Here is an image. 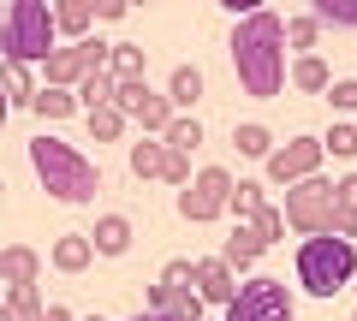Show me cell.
Masks as SVG:
<instances>
[{"label":"cell","mask_w":357,"mask_h":321,"mask_svg":"<svg viewBox=\"0 0 357 321\" xmlns=\"http://www.w3.org/2000/svg\"><path fill=\"white\" fill-rule=\"evenodd\" d=\"M48 72V90H77L89 77V60H84V42H66V48H54V60L42 65Z\"/></svg>","instance_id":"9c48e42d"},{"label":"cell","mask_w":357,"mask_h":321,"mask_svg":"<svg viewBox=\"0 0 357 321\" xmlns=\"http://www.w3.org/2000/svg\"><path fill=\"white\" fill-rule=\"evenodd\" d=\"M114 84H143V48L137 42H114Z\"/></svg>","instance_id":"603a6c76"},{"label":"cell","mask_w":357,"mask_h":321,"mask_svg":"<svg viewBox=\"0 0 357 321\" xmlns=\"http://www.w3.org/2000/svg\"><path fill=\"white\" fill-rule=\"evenodd\" d=\"M351 321H357V315H351Z\"/></svg>","instance_id":"f35d334b"},{"label":"cell","mask_w":357,"mask_h":321,"mask_svg":"<svg viewBox=\"0 0 357 321\" xmlns=\"http://www.w3.org/2000/svg\"><path fill=\"white\" fill-rule=\"evenodd\" d=\"M167 95H173V107H197L203 102V72H197V65H178V72L167 77Z\"/></svg>","instance_id":"ffe728a7"},{"label":"cell","mask_w":357,"mask_h":321,"mask_svg":"<svg viewBox=\"0 0 357 321\" xmlns=\"http://www.w3.org/2000/svg\"><path fill=\"white\" fill-rule=\"evenodd\" d=\"M292 292L280 280H244L238 297L227 304V321H292Z\"/></svg>","instance_id":"52a82bcc"},{"label":"cell","mask_w":357,"mask_h":321,"mask_svg":"<svg viewBox=\"0 0 357 321\" xmlns=\"http://www.w3.org/2000/svg\"><path fill=\"white\" fill-rule=\"evenodd\" d=\"M197 292H203V304H220L227 309L232 297H238V280H232V268L220 256H203L197 262Z\"/></svg>","instance_id":"30bf717a"},{"label":"cell","mask_w":357,"mask_h":321,"mask_svg":"<svg viewBox=\"0 0 357 321\" xmlns=\"http://www.w3.org/2000/svg\"><path fill=\"white\" fill-rule=\"evenodd\" d=\"M167 167H173V149H167L161 137L131 143V173H137V179H167Z\"/></svg>","instance_id":"8fae6325"},{"label":"cell","mask_w":357,"mask_h":321,"mask_svg":"<svg viewBox=\"0 0 357 321\" xmlns=\"http://www.w3.org/2000/svg\"><path fill=\"white\" fill-rule=\"evenodd\" d=\"M250 226H256V232H262L268 244H274V238H280V232H286V208H262V214H256V220H250Z\"/></svg>","instance_id":"d6a6232c"},{"label":"cell","mask_w":357,"mask_h":321,"mask_svg":"<svg viewBox=\"0 0 357 321\" xmlns=\"http://www.w3.org/2000/svg\"><path fill=\"white\" fill-rule=\"evenodd\" d=\"M310 13H316L321 24H333V30H357V0H316Z\"/></svg>","instance_id":"cb8c5ba5"},{"label":"cell","mask_w":357,"mask_h":321,"mask_svg":"<svg viewBox=\"0 0 357 321\" xmlns=\"http://www.w3.org/2000/svg\"><path fill=\"white\" fill-rule=\"evenodd\" d=\"M357 232V173H345L340 179V238H351Z\"/></svg>","instance_id":"f1b7e54d"},{"label":"cell","mask_w":357,"mask_h":321,"mask_svg":"<svg viewBox=\"0 0 357 321\" xmlns=\"http://www.w3.org/2000/svg\"><path fill=\"white\" fill-rule=\"evenodd\" d=\"M89 131H96V143L119 137V131H126V113H119V107H96V113H89Z\"/></svg>","instance_id":"4dcf8cb0"},{"label":"cell","mask_w":357,"mask_h":321,"mask_svg":"<svg viewBox=\"0 0 357 321\" xmlns=\"http://www.w3.org/2000/svg\"><path fill=\"white\" fill-rule=\"evenodd\" d=\"M197 280V262H167L161 268V285H191Z\"/></svg>","instance_id":"e575fe53"},{"label":"cell","mask_w":357,"mask_h":321,"mask_svg":"<svg viewBox=\"0 0 357 321\" xmlns=\"http://www.w3.org/2000/svg\"><path fill=\"white\" fill-rule=\"evenodd\" d=\"M89 244H96V256H126L131 250V220L126 214H102L96 232H89Z\"/></svg>","instance_id":"4fadbf2b"},{"label":"cell","mask_w":357,"mask_h":321,"mask_svg":"<svg viewBox=\"0 0 357 321\" xmlns=\"http://www.w3.org/2000/svg\"><path fill=\"white\" fill-rule=\"evenodd\" d=\"M161 143H167V149H178V155H191L197 143H203V125H197L191 113H178V119H173V131H167Z\"/></svg>","instance_id":"484cf974"},{"label":"cell","mask_w":357,"mask_h":321,"mask_svg":"<svg viewBox=\"0 0 357 321\" xmlns=\"http://www.w3.org/2000/svg\"><path fill=\"white\" fill-rule=\"evenodd\" d=\"M89 262H96L89 232H66V238H54V268H60V274H84Z\"/></svg>","instance_id":"5bb4252c"},{"label":"cell","mask_w":357,"mask_h":321,"mask_svg":"<svg viewBox=\"0 0 357 321\" xmlns=\"http://www.w3.org/2000/svg\"><path fill=\"white\" fill-rule=\"evenodd\" d=\"M262 250H268V238H262L256 226H232V232H227V250H220V262H227V268L238 274V268H250V262L262 256Z\"/></svg>","instance_id":"7c38bea8"},{"label":"cell","mask_w":357,"mask_h":321,"mask_svg":"<svg viewBox=\"0 0 357 321\" xmlns=\"http://www.w3.org/2000/svg\"><path fill=\"white\" fill-rule=\"evenodd\" d=\"M48 321H72V309H66V304H48Z\"/></svg>","instance_id":"d590c367"},{"label":"cell","mask_w":357,"mask_h":321,"mask_svg":"<svg viewBox=\"0 0 357 321\" xmlns=\"http://www.w3.org/2000/svg\"><path fill=\"white\" fill-rule=\"evenodd\" d=\"M328 102L340 107V113H357V77H340V84L328 90Z\"/></svg>","instance_id":"836d02e7"},{"label":"cell","mask_w":357,"mask_h":321,"mask_svg":"<svg viewBox=\"0 0 357 321\" xmlns=\"http://www.w3.org/2000/svg\"><path fill=\"white\" fill-rule=\"evenodd\" d=\"M143 102H149V90H143V84H119V95H114V107H119L126 119H137Z\"/></svg>","instance_id":"1f68e13d"},{"label":"cell","mask_w":357,"mask_h":321,"mask_svg":"<svg viewBox=\"0 0 357 321\" xmlns=\"http://www.w3.org/2000/svg\"><path fill=\"white\" fill-rule=\"evenodd\" d=\"M298 280H304L310 297H333L345 285H357V250L351 238L328 232V238H304L298 244Z\"/></svg>","instance_id":"277c9868"},{"label":"cell","mask_w":357,"mask_h":321,"mask_svg":"<svg viewBox=\"0 0 357 321\" xmlns=\"http://www.w3.org/2000/svg\"><path fill=\"white\" fill-rule=\"evenodd\" d=\"M321 155H328V143L321 137H286L280 149H274V161H268V185H304V179H316V167H321Z\"/></svg>","instance_id":"ba28073f"},{"label":"cell","mask_w":357,"mask_h":321,"mask_svg":"<svg viewBox=\"0 0 357 321\" xmlns=\"http://www.w3.org/2000/svg\"><path fill=\"white\" fill-rule=\"evenodd\" d=\"M316 42H321V18H316V13L286 18V48H292L298 60H310V54H316Z\"/></svg>","instance_id":"e0dca14e"},{"label":"cell","mask_w":357,"mask_h":321,"mask_svg":"<svg viewBox=\"0 0 357 321\" xmlns=\"http://www.w3.org/2000/svg\"><path fill=\"white\" fill-rule=\"evenodd\" d=\"M333 84H340V77L328 72V60H321V54H310V60L292 65V90H333Z\"/></svg>","instance_id":"7402d4cb"},{"label":"cell","mask_w":357,"mask_h":321,"mask_svg":"<svg viewBox=\"0 0 357 321\" xmlns=\"http://www.w3.org/2000/svg\"><path fill=\"white\" fill-rule=\"evenodd\" d=\"M36 268H42V256L30 244H6L0 250V280L6 285H36Z\"/></svg>","instance_id":"9a60e30c"},{"label":"cell","mask_w":357,"mask_h":321,"mask_svg":"<svg viewBox=\"0 0 357 321\" xmlns=\"http://www.w3.org/2000/svg\"><path fill=\"white\" fill-rule=\"evenodd\" d=\"M232 173L227 167H203L191 179V191H178V214L191 220V226H208V220H220V214H232Z\"/></svg>","instance_id":"8992f818"},{"label":"cell","mask_w":357,"mask_h":321,"mask_svg":"<svg viewBox=\"0 0 357 321\" xmlns=\"http://www.w3.org/2000/svg\"><path fill=\"white\" fill-rule=\"evenodd\" d=\"M232 72H238V90L268 102V95L286 90V18L274 6H256L238 18L232 30Z\"/></svg>","instance_id":"6da1fadb"},{"label":"cell","mask_w":357,"mask_h":321,"mask_svg":"<svg viewBox=\"0 0 357 321\" xmlns=\"http://www.w3.org/2000/svg\"><path fill=\"white\" fill-rule=\"evenodd\" d=\"M321 143H328V155H340V161H357V119H333V131Z\"/></svg>","instance_id":"d4e9b609"},{"label":"cell","mask_w":357,"mask_h":321,"mask_svg":"<svg viewBox=\"0 0 357 321\" xmlns=\"http://www.w3.org/2000/svg\"><path fill=\"white\" fill-rule=\"evenodd\" d=\"M54 18H60V36L89 42L84 30H89V18H96V6H89V0H54Z\"/></svg>","instance_id":"ac0fdd59"},{"label":"cell","mask_w":357,"mask_h":321,"mask_svg":"<svg viewBox=\"0 0 357 321\" xmlns=\"http://www.w3.org/2000/svg\"><path fill=\"white\" fill-rule=\"evenodd\" d=\"M36 113H42V119H66V113H77V90H42V95H36Z\"/></svg>","instance_id":"83f0119b"},{"label":"cell","mask_w":357,"mask_h":321,"mask_svg":"<svg viewBox=\"0 0 357 321\" xmlns=\"http://www.w3.org/2000/svg\"><path fill=\"white\" fill-rule=\"evenodd\" d=\"M60 18H54L48 0H6L0 6V54H6V65H30L54 60V48H60Z\"/></svg>","instance_id":"7a4b0ae2"},{"label":"cell","mask_w":357,"mask_h":321,"mask_svg":"<svg viewBox=\"0 0 357 321\" xmlns=\"http://www.w3.org/2000/svg\"><path fill=\"white\" fill-rule=\"evenodd\" d=\"M232 149L238 155H250V161H274V149H280V143H274V131L268 125H232Z\"/></svg>","instance_id":"2e32d148"},{"label":"cell","mask_w":357,"mask_h":321,"mask_svg":"<svg viewBox=\"0 0 357 321\" xmlns=\"http://www.w3.org/2000/svg\"><path fill=\"white\" fill-rule=\"evenodd\" d=\"M84 321H102V315H84Z\"/></svg>","instance_id":"74e56055"},{"label":"cell","mask_w":357,"mask_h":321,"mask_svg":"<svg viewBox=\"0 0 357 321\" xmlns=\"http://www.w3.org/2000/svg\"><path fill=\"white\" fill-rule=\"evenodd\" d=\"M30 161H36V179L48 185L54 203L84 208V203H96V191H102V173L60 137H30Z\"/></svg>","instance_id":"3957f363"},{"label":"cell","mask_w":357,"mask_h":321,"mask_svg":"<svg viewBox=\"0 0 357 321\" xmlns=\"http://www.w3.org/2000/svg\"><path fill=\"white\" fill-rule=\"evenodd\" d=\"M173 119H178V113H173V95H155V90H149V102H143L137 125L149 131V137H167V131H173Z\"/></svg>","instance_id":"d6986e66"},{"label":"cell","mask_w":357,"mask_h":321,"mask_svg":"<svg viewBox=\"0 0 357 321\" xmlns=\"http://www.w3.org/2000/svg\"><path fill=\"white\" fill-rule=\"evenodd\" d=\"M286 226L292 232H310V238H328L340 232V179H304L286 191Z\"/></svg>","instance_id":"5b68a950"},{"label":"cell","mask_w":357,"mask_h":321,"mask_svg":"<svg viewBox=\"0 0 357 321\" xmlns=\"http://www.w3.org/2000/svg\"><path fill=\"white\" fill-rule=\"evenodd\" d=\"M114 95H119V84H114V72H89L84 84H77V102L96 113V107H114Z\"/></svg>","instance_id":"44dd1931"},{"label":"cell","mask_w":357,"mask_h":321,"mask_svg":"<svg viewBox=\"0 0 357 321\" xmlns=\"http://www.w3.org/2000/svg\"><path fill=\"white\" fill-rule=\"evenodd\" d=\"M131 321H173V315H155V309H137V315H131Z\"/></svg>","instance_id":"8d00e7d4"},{"label":"cell","mask_w":357,"mask_h":321,"mask_svg":"<svg viewBox=\"0 0 357 321\" xmlns=\"http://www.w3.org/2000/svg\"><path fill=\"white\" fill-rule=\"evenodd\" d=\"M36 95L42 90H30V72H24V65H6V102H13V107H36Z\"/></svg>","instance_id":"f546056e"},{"label":"cell","mask_w":357,"mask_h":321,"mask_svg":"<svg viewBox=\"0 0 357 321\" xmlns=\"http://www.w3.org/2000/svg\"><path fill=\"white\" fill-rule=\"evenodd\" d=\"M262 208H268V203H262V185H244V179H238V191H232V214H238V226H250Z\"/></svg>","instance_id":"4316f807"}]
</instances>
